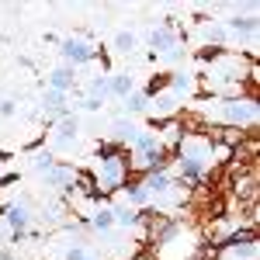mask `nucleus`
I'll list each match as a JSON object with an SVG mask.
<instances>
[{"label": "nucleus", "instance_id": "f257e3e1", "mask_svg": "<svg viewBox=\"0 0 260 260\" xmlns=\"http://www.w3.org/2000/svg\"><path fill=\"white\" fill-rule=\"evenodd\" d=\"M125 174H128V160H125L121 153H115L111 146H104V149H101V191L125 187V184H128Z\"/></svg>", "mask_w": 260, "mask_h": 260}, {"label": "nucleus", "instance_id": "f03ea898", "mask_svg": "<svg viewBox=\"0 0 260 260\" xmlns=\"http://www.w3.org/2000/svg\"><path fill=\"white\" fill-rule=\"evenodd\" d=\"M128 146H132V153H136V167H142V170H156V167H163V142H160V136L139 132Z\"/></svg>", "mask_w": 260, "mask_h": 260}, {"label": "nucleus", "instance_id": "7ed1b4c3", "mask_svg": "<svg viewBox=\"0 0 260 260\" xmlns=\"http://www.w3.org/2000/svg\"><path fill=\"white\" fill-rule=\"evenodd\" d=\"M59 56L66 66H83V62H94V56H98V49L90 45L87 39H80V35H70V39L59 42Z\"/></svg>", "mask_w": 260, "mask_h": 260}, {"label": "nucleus", "instance_id": "20e7f679", "mask_svg": "<svg viewBox=\"0 0 260 260\" xmlns=\"http://www.w3.org/2000/svg\"><path fill=\"white\" fill-rule=\"evenodd\" d=\"M0 219H4L7 233H11V243H21L24 236H28V225H31V212H28V205H24V201H14V205H7Z\"/></svg>", "mask_w": 260, "mask_h": 260}, {"label": "nucleus", "instance_id": "39448f33", "mask_svg": "<svg viewBox=\"0 0 260 260\" xmlns=\"http://www.w3.org/2000/svg\"><path fill=\"white\" fill-rule=\"evenodd\" d=\"M222 118L233 121V125H253V121H257V101L253 98L222 101Z\"/></svg>", "mask_w": 260, "mask_h": 260}, {"label": "nucleus", "instance_id": "423d86ee", "mask_svg": "<svg viewBox=\"0 0 260 260\" xmlns=\"http://www.w3.org/2000/svg\"><path fill=\"white\" fill-rule=\"evenodd\" d=\"M73 87H77V70L66 66V62H59V66L49 73V90H56V94H70Z\"/></svg>", "mask_w": 260, "mask_h": 260}, {"label": "nucleus", "instance_id": "0eeeda50", "mask_svg": "<svg viewBox=\"0 0 260 260\" xmlns=\"http://www.w3.org/2000/svg\"><path fill=\"white\" fill-rule=\"evenodd\" d=\"M149 45H153V52H174L177 49V31L170 28V24H156L153 31H149Z\"/></svg>", "mask_w": 260, "mask_h": 260}, {"label": "nucleus", "instance_id": "6e6552de", "mask_svg": "<svg viewBox=\"0 0 260 260\" xmlns=\"http://www.w3.org/2000/svg\"><path fill=\"white\" fill-rule=\"evenodd\" d=\"M180 101L170 94V90H163V94H149V115L153 118H170V115H177Z\"/></svg>", "mask_w": 260, "mask_h": 260}, {"label": "nucleus", "instance_id": "1a4fd4ad", "mask_svg": "<svg viewBox=\"0 0 260 260\" xmlns=\"http://www.w3.org/2000/svg\"><path fill=\"white\" fill-rule=\"evenodd\" d=\"M77 132H80V121H77V115H73V111H66V115H59V118H56V142H59V146L77 142Z\"/></svg>", "mask_w": 260, "mask_h": 260}, {"label": "nucleus", "instance_id": "9d476101", "mask_svg": "<svg viewBox=\"0 0 260 260\" xmlns=\"http://www.w3.org/2000/svg\"><path fill=\"white\" fill-rule=\"evenodd\" d=\"M136 90V80H132V73H108V98H118L125 101L128 94Z\"/></svg>", "mask_w": 260, "mask_h": 260}, {"label": "nucleus", "instance_id": "9b49d317", "mask_svg": "<svg viewBox=\"0 0 260 260\" xmlns=\"http://www.w3.org/2000/svg\"><path fill=\"white\" fill-rule=\"evenodd\" d=\"M73 180H77V170L70 163H52V170H45V184L49 187H66Z\"/></svg>", "mask_w": 260, "mask_h": 260}, {"label": "nucleus", "instance_id": "f8f14e48", "mask_svg": "<svg viewBox=\"0 0 260 260\" xmlns=\"http://www.w3.org/2000/svg\"><path fill=\"white\" fill-rule=\"evenodd\" d=\"M170 94L174 98H187V94H194V73H184V70H177L174 77H170Z\"/></svg>", "mask_w": 260, "mask_h": 260}, {"label": "nucleus", "instance_id": "ddd939ff", "mask_svg": "<svg viewBox=\"0 0 260 260\" xmlns=\"http://www.w3.org/2000/svg\"><path fill=\"white\" fill-rule=\"evenodd\" d=\"M225 31H233V35H253L257 31V18L253 14H233V18L225 21Z\"/></svg>", "mask_w": 260, "mask_h": 260}, {"label": "nucleus", "instance_id": "4468645a", "mask_svg": "<svg viewBox=\"0 0 260 260\" xmlns=\"http://www.w3.org/2000/svg\"><path fill=\"white\" fill-rule=\"evenodd\" d=\"M42 111H45V115H56V118L66 115V111H70V108H66V94L45 90V94H42Z\"/></svg>", "mask_w": 260, "mask_h": 260}, {"label": "nucleus", "instance_id": "2eb2a0df", "mask_svg": "<svg viewBox=\"0 0 260 260\" xmlns=\"http://www.w3.org/2000/svg\"><path fill=\"white\" fill-rule=\"evenodd\" d=\"M125 198H128V208H136V212H139L142 205H149V191H146V187H142L139 180H136V184H125Z\"/></svg>", "mask_w": 260, "mask_h": 260}, {"label": "nucleus", "instance_id": "dca6fc26", "mask_svg": "<svg viewBox=\"0 0 260 260\" xmlns=\"http://www.w3.org/2000/svg\"><path fill=\"white\" fill-rule=\"evenodd\" d=\"M149 111V98H146V90H132L128 98H125V115H146Z\"/></svg>", "mask_w": 260, "mask_h": 260}, {"label": "nucleus", "instance_id": "f3484780", "mask_svg": "<svg viewBox=\"0 0 260 260\" xmlns=\"http://www.w3.org/2000/svg\"><path fill=\"white\" fill-rule=\"evenodd\" d=\"M201 35H205V42H215V45H225V39H229V31H225V24H222V21L205 24V28H201Z\"/></svg>", "mask_w": 260, "mask_h": 260}, {"label": "nucleus", "instance_id": "a211bd4d", "mask_svg": "<svg viewBox=\"0 0 260 260\" xmlns=\"http://www.w3.org/2000/svg\"><path fill=\"white\" fill-rule=\"evenodd\" d=\"M136 45H139V39H136L132 31H118V35H115V52H118V56H132Z\"/></svg>", "mask_w": 260, "mask_h": 260}, {"label": "nucleus", "instance_id": "6ab92c4d", "mask_svg": "<svg viewBox=\"0 0 260 260\" xmlns=\"http://www.w3.org/2000/svg\"><path fill=\"white\" fill-rule=\"evenodd\" d=\"M111 215H115V225H136V222H139V212H136V208H128V205L111 208Z\"/></svg>", "mask_w": 260, "mask_h": 260}, {"label": "nucleus", "instance_id": "aec40b11", "mask_svg": "<svg viewBox=\"0 0 260 260\" xmlns=\"http://www.w3.org/2000/svg\"><path fill=\"white\" fill-rule=\"evenodd\" d=\"M90 225H94L98 233H108V229L115 225V215H111V208H98V212L90 215Z\"/></svg>", "mask_w": 260, "mask_h": 260}, {"label": "nucleus", "instance_id": "412c9836", "mask_svg": "<svg viewBox=\"0 0 260 260\" xmlns=\"http://www.w3.org/2000/svg\"><path fill=\"white\" fill-rule=\"evenodd\" d=\"M111 132H115L118 139L132 142V139H136V136H139V132H142V128H136L132 121H125V118H118V121H115V125H111Z\"/></svg>", "mask_w": 260, "mask_h": 260}, {"label": "nucleus", "instance_id": "4be33fe9", "mask_svg": "<svg viewBox=\"0 0 260 260\" xmlns=\"http://www.w3.org/2000/svg\"><path fill=\"white\" fill-rule=\"evenodd\" d=\"M90 98H98V101H108V77H94L90 80Z\"/></svg>", "mask_w": 260, "mask_h": 260}, {"label": "nucleus", "instance_id": "5701e85b", "mask_svg": "<svg viewBox=\"0 0 260 260\" xmlns=\"http://www.w3.org/2000/svg\"><path fill=\"white\" fill-rule=\"evenodd\" d=\"M52 153H49V149H45V153H35V156H31V167H35V170H39V174H45V170H52Z\"/></svg>", "mask_w": 260, "mask_h": 260}, {"label": "nucleus", "instance_id": "b1692460", "mask_svg": "<svg viewBox=\"0 0 260 260\" xmlns=\"http://www.w3.org/2000/svg\"><path fill=\"white\" fill-rule=\"evenodd\" d=\"M66 260H94V253H90L87 246H70V250H66Z\"/></svg>", "mask_w": 260, "mask_h": 260}, {"label": "nucleus", "instance_id": "393cba45", "mask_svg": "<svg viewBox=\"0 0 260 260\" xmlns=\"http://www.w3.org/2000/svg\"><path fill=\"white\" fill-rule=\"evenodd\" d=\"M77 108H80V111H101V108H104V101H98V98H90V94H87Z\"/></svg>", "mask_w": 260, "mask_h": 260}, {"label": "nucleus", "instance_id": "a878e982", "mask_svg": "<svg viewBox=\"0 0 260 260\" xmlns=\"http://www.w3.org/2000/svg\"><path fill=\"white\" fill-rule=\"evenodd\" d=\"M0 115H4V118H14V115H18V104H14V101H0Z\"/></svg>", "mask_w": 260, "mask_h": 260}, {"label": "nucleus", "instance_id": "bb28decb", "mask_svg": "<svg viewBox=\"0 0 260 260\" xmlns=\"http://www.w3.org/2000/svg\"><path fill=\"white\" fill-rule=\"evenodd\" d=\"M14 180H18V174H4V177H0V187H7V184H14Z\"/></svg>", "mask_w": 260, "mask_h": 260}]
</instances>
